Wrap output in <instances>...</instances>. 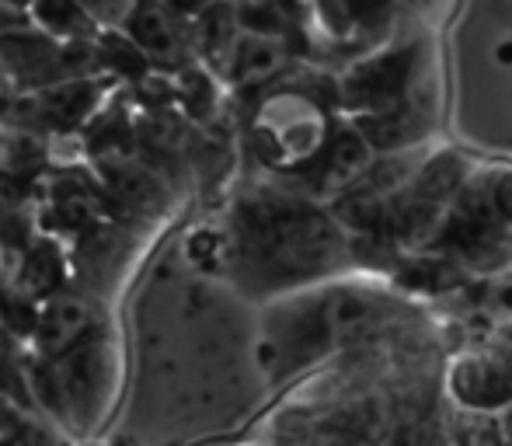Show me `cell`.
Segmentation results:
<instances>
[{
	"label": "cell",
	"mask_w": 512,
	"mask_h": 446,
	"mask_svg": "<svg viewBox=\"0 0 512 446\" xmlns=\"http://www.w3.org/2000/svg\"><path fill=\"white\" fill-rule=\"evenodd\" d=\"M102 332L105 318L95 300L84 297V293L56 290L53 297L39 300V318H35L32 328L35 359H56Z\"/></svg>",
	"instance_id": "cell-8"
},
{
	"label": "cell",
	"mask_w": 512,
	"mask_h": 446,
	"mask_svg": "<svg viewBox=\"0 0 512 446\" xmlns=\"http://www.w3.org/2000/svg\"><path fill=\"white\" fill-rule=\"evenodd\" d=\"M338 112L377 154L432 143L443 122V25H411L356 60L338 63Z\"/></svg>",
	"instance_id": "cell-2"
},
{
	"label": "cell",
	"mask_w": 512,
	"mask_h": 446,
	"mask_svg": "<svg viewBox=\"0 0 512 446\" xmlns=\"http://www.w3.org/2000/svg\"><path fill=\"white\" fill-rule=\"evenodd\" d=\"M457 0H307L310 56L324 67L384 46L411 25H446Z\"/></svg>",
	"instance_id": "cell-6"
},
{
	"label": "cell",
	"mask_w": 512,
	"mask_h": 446,
	"mask_svg": "<svg viewBox=\"0 0 512 446\" xmlns=\"http://www.w3.org/2000/svg\"><path fill=\"white\" fill-rule=\"evenodd\" d=\"M432 255L467 279L512 265V161H474L450 210L429 241Z\"/></svg>",
	"instance_id": "cell-5"
},
{
	"label": "cell",
	"mask_w": 512,
	"mask_h": 446,
	"mask_svg": "<svg viewBox=\"0 0 512 446\" xmlns=\"http://www.w3.org/2000/svg\"><path fill=\"white\" fill-rule=\"evenodd\" d=\"M164 7H171L175 14H199L206 4H213V0H161Z\"/></svg>",
	"instance_id": "cell-22"
},
{
	"label": "cell",
	"mask_w": 512,
	"mask_h": 446,
	"mask_svg": "<svg viewBox=\"0 0 512 446\" xmlns=\"http://www.w3.org/2000/svg\"><path fill=\"white\" fill-rule=\"evenodd\" d=\"M35 318H39V300H32L28 293H21L14 283L0 286V325L7 328L14 338H32Z\"/></svg>",
	"instance_id": "cell-19"
},
{
	"label": "cell",
	"mask_w": 512,
	"mask_h": 446,
	"mask_svg": "<svg viewBox=\"0 0 512 446\" xmlns=\"http://www.w3.org/2000/svg\"><path fill=\"white\" fill-rule=\"evenodd\" d=\"M502 332H506V335L512 338V321H506V325H502Z\"/></svg>",
	"instance_id": "cell-26"
},
{
	"label": "cell",
	"mask_w": 512,
	"mask_h": 446,
	"mask_svg": "<svg viewBox=\"0 0 512 446\" xmlns=\"http://www.w3.org/2000/svg\"><path fill=\"white\" fill-rule=\"evenodd\" d=\"M0 394H7V398L21 401V405H28V370H25V359H21V349H18V338L7 332L4 325H0Z\"/></svg>",
	"instance_id": "cell-18"
},
{
	"label": "cell",
	"mask_w": 512,
	"mask_h": 446,
	"mask_svg": "<svg viewBox=\"0 0 512 446\" xmlns=\"http://www.w3.org/2000/svg\"><path fill=\"white\" fill-rule=\"evenodd\" d=\"M227 244L237 286L255 297H286L356 269V244L331 206L279 178L237 196Z\"/></svg>",
	"instance_id": "cell-1"
},
{
	"label": "cell",
	"mask_w": 512,
	"mask_h": 446,
	"mask_svg": "<svg viewBox=\"0 0 512 446\" xmlns=\"http://www.w3.org/2000/svg\"><path fill=\"white\" fill-rule=\"evenodd\" d=\"M28 14H32L35 28H42V32L60 42L91 39L95 35V18L77 0H32Z\"/></svg>",
	"instance_id": "cell-16"
},
{
	"label": "cell",
	"mask_w": 512,
	"mask_h": 446,
	"mask_svg": "<svg viewBox=\"0 0 512 446\" xmlns=\"http://www.w3.org/2000/svg\"><path fill=\"white\" fill-rule=\"evenodd\" d=\"M7 105H11V81H7L4 67H0V115L7 112Z\"/></svg>",
	"instance_id": "cell-24"
},
{
	"label": "cell",
	"mask_w": 512,
	"mask_h": 446,
	"mask_svg": "<svg viewBox=\"0 0 512 446\" xmlns=\"http://www.w3.org/2000/svg\"><path fill=\"white\" fill-rule=\"evenodd\" d=\"M499 433H502V440H506V446H512V405L499 415Z\"/></svg>",
	"instance_id": "cell-23"
},
{
	"label": "cell",
	"mask_w": 512,
	"mask_h": 446,
	"mask_svg": "<svg viewBox=\"0 0 512 446\" xmlns=\"http://www.w3.org/2000/svg\"><path fill=\"white\" fill-rule=\"evenodd\" d=\"M471 293L474 307L492 318H502V325L512 321V265L509 269H499V272H488V276H478L464 286Z\"/></svg>",
	"instance_id": "cell-17"
},
{
	"label": "cell",
	"mask_w": 512,
	"mask_h": 446,
	"mask_svg": "<svg viewBox=\"0 0 512 446\" xmlns=\"http://www.w3.org/2000/svg\"><path fill=\"white\" fill-rule=\"evenodd\" d=\"M102 217H105V192L98 185H91L81 175L56 178L53 196H49V213H46L49 230L84 234L88 227L102 223Z\"/></svg>",
	"instance_id": "cell-14"
},
{
	"label": "cell",
	"mask_w": 512,
	"mask_h": 446,
	"mask_svg": "<svg viewBox=\"0 0 512 446\" xmlns=\"http://www.w3.org/2000/svg\"><path fill=\"white\" fill-rule=\"evenodd\" d=\"M262 102V122L255 129V150L279 182L300 185L328 150L345 115L338 112L335 70H307L293 81L276 84Z\"/></svg>",
	"instance_id": "cell-4"
},
{
	"label": "cell",
	"mask_w": 512,
	"mask_h": 446,
	"mask_svg": "<svg viewBox=\"0 0 512 446\" xmlns=\"http://www.w3.org/2000/svg\"><path fill=\"white\" fill-rule=\"evenodd\" d=\"M405 311V293L377 279H324L286 293L283 307L269 318V349L283 373L314 366L317 359L335 356L352 345L391 332Z\"/></svg>",
	"instance_id": "cell-3"
},
{
	"label": "cell",
	"mask_w": 512,
	"mask_h": 446,
	"mask_svg": "<svg viewBox=\"0 0 512 446\" xmlns=\"http://www.w3.org/2000/svg\"><path fill=\"white\" fill-rule=\"evenodd\" d=\"M95 21H122L129 11V0H77Z\"/></svg>",
	"instance_id": "cell-20"
},
{
	"label": "cell",
	"mask_w": 512,
	"mask_h": 446,
	"mask_svg": "<svg viewBox=\"0 0 512 446\" xmlns=\"http://www.w3.org/2000/svg\"><path fill=\"white\" fill-rule=\"evenodd\" d=\"M446 394L474 419H499L512 405V338L492 332L453 352L446 366Z\"/></svg>",
	"instance_id": "cell-7"
},
{
	"label": "cell",
	"mask_w": 512,
	"mask_h": 446,
	"mask_svg": "<svg viewBox=\"0 0 512 446\" xmlns=\"http://www.w3.org/2000/svg\"><path fill=\"white\" fill-rule=\"evenodd\" d=\"M0 446H25V436L11 419H0Z\"/></svg>",
	"instance_id": "cell-21"
},
{
	"label": "cell",
	"mask_w": 512,
	"mask_h": 446,
	"mask_svg": "<svg viewBox=\"0 0 512 446\" xmlns=\"http://www.w3.org/2000/svg\"><path fill=\"white\" fill-rule=\"evenodd\" d=\"M0 67L7 81L18 88H46L53 81H67L63 74V42L42 28H0Z\"/></svg>",
	"instance_id": "cell-10"
},
{
	"label": "cell",
	"mask_w": 512,
	"mask_h": 446,
	"mask_svg": "<svg viewBox=\"0 0 512 446\" xmlns=\"http://www.w3.org/2000/svg\"><path fill=\"white\" fill-rule=\"evenodd\" d=\"M28 4H32V0H4V7H18V11H21V7H28Z\"/></svg>",
	"instance_id": "cell-25"
},
{
	"label": "cell",
	"mask_w": 512,
	"mask_h": 446,
	"mask_svg": "<svg viewBox=\"0 0 512 446\" xmlns=\"http://www.w3.org/2000/svg\"><path fill=\"white\" fill-rule=\"evenodd\" d=\"M102 192L105 199L119 203L122 210L133 213H157L168 206V185L157 171L136 164L133 157L105 154L102 157Z\"/></svg>",
	"instance_id": "cell-11"
},
{
	"label": "cell",
	"mask_w": 512,
	"mask_h": 446,
	"mask_svg": "<svg viewBox=\"0 0 512 446\" xmlns=\"http://www.w3.org/2000/svg\"><path fill=\"white\" fill-rule=\"evenodd\" d=\"M293 56H297V49L286 39L241 32L234 49H230V60H227V67H223V74L234 84H241V88H258V84H269L272 77L283 74Z\"/></svg>",
	"instance_id": "cell-13"
},
{
	"label": "cell",
	"mask_w": 512,
	"mask_h": 446,
	"mask_svg": "<svg viewBox=\"0 0 512 446\" xmlns=\"http://www.w3.org/2000/svg\"><path fill=\"white\" fill-rule=\"evenodd\" d=\"M122 28H126V39L140 46L150 60H182L185 32L175 25V11L161 0H129Z\"/></svg>",
	"instance_id": "cell-12"
},
{
	"label": "cell",
	"mask_w": 512,
	"mask_h": 446,
	"mask_svg": "<svg viewBox=\"0 0 512 446\" xmlns=\"http://www.w3.org/2000/svg\"><path fill=\"white\" fill-rule=\"evenodd\" d=\"M98 95L102 84L88 81V77H67V81H53L46 88H35L25 102H11L4 115H25V126L35 129H53V133H70V129L84 126L91 112L98 109Z\"/></svg>",
	"instance_id": "cell-9"
},
{
	"label": "cell",
	"mask_w": 512,
	"mask_h": 446,
	"mask_svg": "<svg viewBox=\"0 0 512 446\" xmlns=\"http://www.w3.org/2000/svg\"><path fill=\"white\" fill-rule=\"evenodd\" d=\"M63 251L53 237H32L18 255V272L11 283L32 300H46L56 290H63Z\"/></svg>",
	"instance_id": "cell-15"
}]
</instances>
